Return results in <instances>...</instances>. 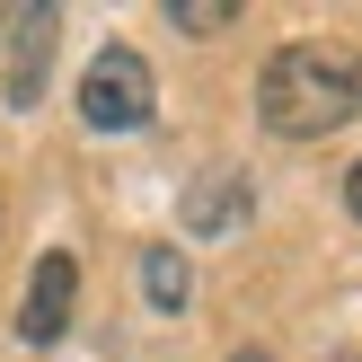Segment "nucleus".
I'll list each match as a JSON object with an SVG mask.
<instances>
[{
  "label": "nucleus",
  "mask_w": 362,
  "mask_h": 362,
  "mask_svg": "<svg viewBox=\"0 0 362 362\" xmlns=\"http://www.w3.org/2000/svg\"><path fill=\"white\" fill-rule=\"evenodd\" d=\"M53 35H62V9L53 0H27V9H0V98L27 115L45 98V62H53Z\"/></svg>",
  "instance_id": "obj_3"
},
{
  "label": "nucleus",
  "mask_w": 362,
  "mask_h": 362,
  "mask_svg": "<svg viewBox=\"0 0 362 362\" xmlns=\"http://www.w3.org/2000/svg\"><path fill=\"white\" fill-rule=\"evenodd\" d=\"M230 18H239L230 0H168V27H177V35H221Z\"/></svg>",
  "instance_id": "obj_7"
},
{
  "label": "nucleus",
  "mask_w": 362,
  "mask_h": 362,
  "mask_svg": "<svg viewBox=\"0 0 362 362\" xmlns=\"http://www.w3.org/2000/svg\"><path fill=\"white\" fill-rule=\"evenodd\" d=\"M71 310H80V257L53 247V257H35V283L18 300V345H62Z\"/></svg>",
  "instance_id": "obj_4"
},
{
  "label": "nucleus",
  "mask_w": 362,
  "mask_h": 362,
  "mask_svg": "<svg viewBox=\"0 0 362 362\" xmlns=\"http://www.w3.org/2000/svg\"><path fill=\"white\" fill-rule=\"evenodd\" d=\"M151 106H159V88H151V62H141L133 45H106L98 62L80 71V124L88 133H141Z\"/></svg>",
  "instance_id": "obj_2"
},
{
  "label": "nucleus",
  "mask_w": 362,
  "mask_h": 362,
  "mask_svg": "<svg viewBox=\"0 0 362 362\" xmlns=\"http://www.w3.org/2000/svg\"><path fill=\"white\" fill-rule=\"evenodd\" d=\"M239 204H247V177L212 168L204 186H194V212H186V221H194V230H230V221H239Z\"/></svg>",
  "instance_id": "obj_6"
},
{
  "label": "nucleus",
  "mask_w": 362,
  "mask_h": 362,
  "mask_svg": "<svg viewBox=\"0 0 362 362\" xmlns=\"http://www.w3.org/2000/svg\"><path fill=\"white\" fill-rule=\"evenodd\" d=\"M345 212H354V221H362V159H354V168H345Z\"/></svg>",
  "instance_id": "obj_8"
},
{
  "label": "nucleus",
  "mask_w": 362,
  "mask_h": 362,
  "mask_svg": "<svg viewBox=\"0 0 362 362\" xmlns=\"http://www.w3.org/2000/svg\"><path fill=\"white\" fill-rule=\"evenodd\" d=\"M186 292H194V274H186V247H141V300L151 310H186Z\"/></svg>",
  "instance_id": "obj_5"
},
{
  "label": "nucleus",
  "mask_w": 362,
  "mask_h": 362,
  "mask_svg": "<svg viewBox=\"0 0 362 362\" xmlns=\"http://www.w3.org/2000/svg\"><path fill=\"white\" fill-rule=\"evenodd\" d=\"M257 115H265V133H283V141H318V133H336V124H354L362 115V53L354 45H318V35L283 45L274 62L257 71Z\"/></svg>",
  "instance_id": "obj_1"
},
{
  "label": "nucleus",
  "mask_w": 362,
  "mask_h": 362,
  "mask_svg": "<svg viewBox=\"0 0 362 362\" xmlns=\"http://www.w3.org/2000/svg\"><path fill=\"white\" fill-rule=\"evenodd\" d=\"M230 362H274V354H265V345H239V354H230Z\"/></svg>",
  "instance_id": "obj_9"
}]
</instances>
